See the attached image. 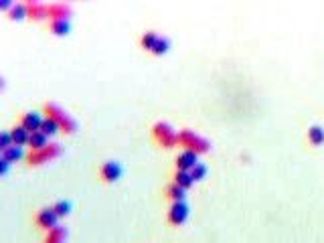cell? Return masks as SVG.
<instances>
[{"mask_svg":"<svg viewBox=\"0 0 324 243\" xmlns=\"http://www.w3.org/2000/svg\"><path fill=\"white\" fill-rule=\"evenodd\" d=\"M29 138H31V132L25 130L20 124H16V126L10 130V140H12L14 146H25V144H29Z\"/></svg>","mask_w":324,"mask_h":243,"instance_id":"obj_12","label":"cell"},{"mask_svg":"<svg viewBox=\"0 0 324 243\" xmlns=\"http://www.w3.org/2000/svg\"><path fill=\"white\" fill-rule=\"evenodd\" d=\"M35 225L41 229V231H49V229H53L57 227V221H59V217L55 215L53 207H43V209H39L37 213H35Z\"/></svg>","mask_w":324,"mask_h":243,"instance_id":"obj_5","label":"cell"},{"mask_svg":"<svg viewBox=\"0 0 324 243\" xmlns=\"http://www.w3.org/2000/svg\"><path fill=\"white\" fill-rule=\"evenodd\" d=\"M189 217V205L184 201H174L166 213V219L170 225H182Z\"/></svg>","mask_w":324,"mask_h":243,"instance_id":"obj_6","label":"cell"},{"mask_svg":"<svg viewBox=\"0 0 324 243\" xmlns=\"http://www.w3.org/2000/svg\"><path fill=\"white\" fill-rule=\"evenodd\" d=\"M71 6L67 2H51L47 4V18L49 20H69Z\"/></svg>","mask_w":324,"mask_h":243,"instance_id":"obj_7","label":"cell"},{"mask_svg":"<svg viewBox=\"0 0 324 243\" xmlns=\"http://www.w3.org/2000/svg\"><path fill=\"white\" fill-rule=\"evenodd\" d=\"M41 132H43L47 138H51V136H55V134L59 132V126H57L53 120H49V118H43V124H41Z\"/></svg>","mask_w":324,"mask_h":243,"instance_id":"obj_23","label":"cell"},{"mask_svg":"<svg viewBox=\"0 0 324 243\" xmlns=\"http://www.w3.org/2000/svg\"><path fill=\"white\" fill-rule=\"evenodd\" d=\"M2 158L6 160V162H16V160H22L25 158V152H22V146H8L4 152H2Z\"/></svg>","mask_w":324,"mask_h":243,"instance_id":"obj_15","label":"cell"},{"mask_svg":"<svg viewBox=\"0 0 324 243\" xmlns=\"http://www.w3.org/2000/svg\"><path fill=\"white\" fill-rule=\"evenodd\" d=\"M308 140H310V144L320 146V144L324 142V128H320V126H312V128L308 130Z\"/></svg>","mask_w":324,"mask_h":243,"instance_id":"obj_18","label":"cell"},{"mask_svg":"<svg viewBox=\"0 0 324 243\" xmlns=\"http://www.w3.org/2000/svg\"><path fill=\"white\" fill-rule=\"evenodd\" d=\"M184 188L180 186V184H176V182H170V184H166L164 186V195H166V199H170L172 203L174 201H184Z\"/></svg>","mask_w":324,"mask_h":243,"instance_id":"obj_13","label":"cell"},{"mask_svg":"<svg viewBox=\"0 0 324 243\" xmlns=\"http://www.w3.org/2000/svg\"><path fill=\"white\" fill-rule=\"evenodd\" d=\"M65 237H67V229L61 227V225H57V227L47 231L43 243H65Z\"/></svg>","mask_w":324,"mask_h":243,"instance_id":"obj_14","label":"cell"},{"mask_svg":"<svg viewBox=\"0 0 324 243\" xmlns=\"http://www.w3.org/2000/svg\"><path fill=\"white\" fill-rule=\"evenodd\" d=\"M205 175H207V166L205 164H197V166H193V171H191V177H193V181H203L205 179Z\"/></svg>","mask_w":324,"mask_h":243,"instance_id":"obj_25","label":"cell"},{"mask_svg":"<svg viewBox=\"0 0 324 243\" xmlns=\"http://www.w3.org/2000/svg\"><path fill=\"white\" fill-rule=\"evenodd\" d=\"M8 16H10L12 20H22V18H27V8H25V2H16V4H12V6H10V10H8Z\"/></svg>","mask_w":324,"mask_h":243,"instance_id":"obj_19","label":"cell"},{"mask_svg":"<svg viewBox=\"0 0 324 243\" xmlns=\"http://www.w3.org/2000/svg\"><path fill=\"white\" fill-rule=\"evenodd\" d=\"M156 41H158V35L152 33V31H148V33H144V35L140 37V45H142L146 51H152V47L156 45Z\"/></svg>","mask_w":324,"mask_h":243,"instance_id":"obj_20","label":"cell"},{"mask_svg":"<svg viewBox=\"0 0 324 243\" xmlns=\"http://www.w3.org/2000/svg\"><path fill=\"white\" fill-rule=\"evenodd\" d=\"M152 138L160 144L162 148H172V146L178 144V132H174L164 121H158V124L152 126Z\"/></svg>","mask_w":324,"mask_h":243,"instance_id":"obj_4","label":"cell"},{"mask_svg":"<svg viewBox=\"0 0 324 243\" xmlns=\"http://www.w3.org/2000/svg\"><path fill=\"white\" fill-rule=\"evenodd\" d=\"M12 4H14V2H10V0H0V10H6V12H8Z\"/></svg>","mask_w":324,"mask_h":243,"instance_id":"obj_28","label":"cell"},{"mask_svg":"<svg viewBox=\"0 0 324 243\" xmlns=\"http://www.w3.org/2000/svg\"><path fill=\"white\" fill-rule=\"evenodd\" d=\"M0 158H2V152H0Z\"/></svg>","mask_w":324,"mask_h":243,"instance_id":"obj_30","label":"cell"},{"mask_svg":"<svg viewBox=\"0 0 324 243\" xmlns=\"http://www.w3.org/2000/svg\"><path fill=\"white\" fill-rule=\"evenodd\" d=\"M53 211L59 219H61V217H67V215L71 213V203H69V201H57L53 205Z\"/></svg>","mask_w":324,"mask_h":243,"instance_id":"obj_22","label":"cell"},{"mask_svg":"<svg viewBox=\"0 0 324 243\" xmlns=\"http://www.w3.org/2000/svg\"><path fill=\"white\" fill-rule=\"evenodd\" d=\"M49 31L57 35V37H65L69 31H71V25H69V20H49Z\"/></svg>","mask_w":324,"mask_h":243,"instance_id":"obj_16","label":"cell"},{"mask_svg":"<svg viewBox=\"0 0 324 243\" xmlns=\"http://www.w3.org/2000/svg\"><path fill=\"white\" fill-rule=\"evenodd\" d=\"M49 144V138L39 130V132H33L31 134V138H29V148L31 150H39V148H43V146H47Z\"/></svg>","mask_w":324,"mask_h":243,"instance_id":"obj_17","label":"cell"},{"mask_svg":"<svg viewBox=\"0 0 324 243\" xmlns=\"http://www.w3.org/2000/svg\"><path fill=\"white\" fill-rule=\"evenodd\" d=\"M122 177V166L113 160H108L100 166V179L104 182H115Z\"/></svg>","mask_w":324,"mask_h":243,"instance_id":"obj_8","label":"cell"},{"mask_svg":"<svg viewBox=\"0 0 324 243\" xmlns=\"http://www.w3.org/2000/svg\"><path fill=\"white\" fill-rule=\"evenodd\" d=\"M43 118L53 120L55 124L59 126V132H63V134H73V132L77 130L75 120H73L69 114H65L59 106H55V104H45V106H43Z\"/></svg>","mask_w":324,"mask_h":243,"instance_id":"obj_1","label":"cell"},{"mask_svg":"<svg viewBox=\"0 0 324 243\" xmlns=\"http://www.w3.org/2000/svg\"><path fill=\"white\" fill-rule=\"evenodd\" d=\"M59 154H61V146L55 144V142H49L47 146H43V148H39V150H29V152L25 154V160H27L29 166H41V164H45V162L57 158Z\"/></svg>","mask_w":324,"mask_h":243,"instance_id":"obj_2","label":"cell"},{"mask_svg":"<svg viewBox=\"0 0 324 243\" xmlns=\"http://www.w3.org/2000/svg\"><path fill=\"white\" fill-rule=\"evenodd\" d=\"M8 168H10V162H6L4 158H0V177H4L8 173Z\"/></svg>","mask_w":324,"mask_h":243,"instance_id":"obj_27","label":"cell"},{"mask_svg":"<svg viewBox=\"0 0 324 243\" xmlns=\"http://www.w3.org/2000/svg\"><path fill=\"white\" fill-rule=\"evenodd\" d=\"M168 49H170V43H168V39L158 37V41H156V45L152 47V51H150V53H154V55H164Z\"/></svg>","mask_w":324,"mask_h":243,"instance_id":"obj_24","label":"cell"},{"mask_svg":"<svg viewBox=\"0 0 324 243\" xmlns=\"http://www.w3.org/2000/svg\"><path fill=\"white\" fill-rule=\"evenodd\" d=\"M25 8H27V18H31V20L47 18V4H43V2L29 0V2H25Z\"/></svg>","mask_w":324,"mask_h":243,"instance_id":"obj_10","label":"cell"},{"mask_svg":"<svg viewBox=\"0 0 324 243\" xmlns=\"http://www.w3.org/2000/svg\"><path fill=\"white\" fill-rule=\"evenodd\" d=\"M2 87H4V81H2V77H0V89H2Z\"/></svg>","mask_w":324,"mask_h":243,"instance_id":"obj_29","label":"cell"},{"mask_svg":"<svg viewBox=\"0 0 324 243\" xmlns=\"http://www.w3.org/2000/svg\"><path fill=\"white\" fill-rule=\"evenodd\" d=\"M178 144L184 146V150H191V152H197V154H203V152L209 150V142L193 130H180L178 132Z\"/></svg>","mask_w":324,"mask_h":243,"instance_id":"obj_3","label":"cell"},{"mask_svg":"<svg viewBox=\"0 0 324 243\" xmlns=\"http://www.w3.org/2000/svg\"><path fill=\"white\" fill-rule=\"evenodd\" d=\"M18 124H20L25 130H29V132L33 134V132H39V130H41L43 116H41V114H37V112H25V114H20Z\"/></svg>","mask_w":324,"mask_h":243,"instance_id":"obj_9","label":"cell"},{"mask_svg":"<svg viewBox=\"0 0 324 243\" xmlns=\"http://www.w3.org/2000/svg\"><path fill=\"white\" fill-rule=\"evenodd\" d=\"M8 146H12V140H10V132H0V152H4Z\"/></svg>","mask_w":324,"mask_h":243,"instance_id":"obj_26","label":"cell"},{"mask_svg":"<svg viewBox=\"0 0 324 243\" xmlns=\"http://www.w3.org/2000/svg\"><path fill=\"white\" fill-rule=\"evenodd\" d=\"M174 182H176V184H180V186H182V188H184V190H187V188H189V186H191V184H193V177H191V173H184V171H176V175H174Z\"/></svg>","mask_w":324,"mask_h":243,"instance_id":"obj_21","label":"cell"},{"mask_svg":"<svg viewBox=\"0 0 324 243\" xmlns=\"http://www.w3.org/2000/svg\"><path fill=\"white\" fill-rule=\"evenodd\" d=\"M197 152H191V150H182L180 154H178V158H176V168L178 171H184V173H191L193 171V166H197L199 162H197Z\"/></svg>","mask_w":324,"mask_h":243,"instance_id":"obj_11","label":"cell"}]
</instances>
